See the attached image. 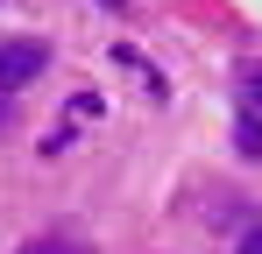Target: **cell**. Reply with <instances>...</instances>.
I'll use <instances>...</instances> for the list:
<instances>
[{"label":"cell","mask_w":262,"mask_h":254,"mask_svg":"<svg viewBox=\"0 0 262 254\" xmlns=\"http://www.w3.org/2000/svg\"><path fill=\"white\" fill-rule=\"evenodd\" d=\"M43 64H50V49L43 42H0V92H14V85H29V78H43Z\"/></svg>","instance_id":"obj_1"},{"label":"cell","mask_w":262,"mask_h":254,"mask_svg":"<svg viewBox=\"0 0 262 254\" xmlns=\"http://www.w3.org/2000/svg\"><path fill=\"white\" fill-rule=\"evenodd\" d=\"M234 141H241L248 156H262V120H255V113H241V120H234Z\"/></svg>","instance_id":"obj_2"},{"label":"cell","mask_w":262,"mask_h":254,"mask_svg":"<svg viewBox=\"0 0 262 254\" xmlns=\"http://www.w3.org/2000/svg\"><path fill=\"white\" fill-rule=\"evenodd\" d=\"M241 254H262V219L248 226V233H241Z\"/></svg>","instance_id":"obj_3"},{"label":"cell","mask_w":262,"mask_h":254,"mask_svg":"<svg viewBox=\"0 0 262 254\" xmlns=\"http://www.w3.org/2000/svg\"><path fill=\"white\" fill-rule=\"evenodd\" d=\"M21 254H78V247H64V240H36V247H21Z\"/></svg>","instance_id":"obj_4"},{"label":"cell","mask_w":262,"mask_h":254,"mask_svg":"<svg viewBox=\"0 0 262 254\" xmlns=\"http://www.w3.org/2000/svg\"><path fill=\"white\" fill-rule=\"evenodd\" d=\"M248 106H262V78H248Z\"/></svg>","instance_id":"obj_5"},{"label":"cell","mask_w":262,"mask_h":254,"mask_svg":"<svg viewBox=\"0 0 262 254\" xmlns=\"http://www.w3.org/2000/svg\"><path fill=\"white\" fill-rule=\"evenodd\" d=\"M0 120H7V99H0Z\"/></svg>","instance_id":"obj_6"},{"label":"cell","mask_w":262,"mask_h":254,"mask_svg":"<svg viewBox=\"0 0 262 254\" xmlns=\"http://www.w3.org/2000/svg\"><path fill=\"white\" fill-rule=\"evenodd\" d=\"M99 7H121V0H99Z\"/></svg>","instance_id":"obj_7"}]
</instances>
